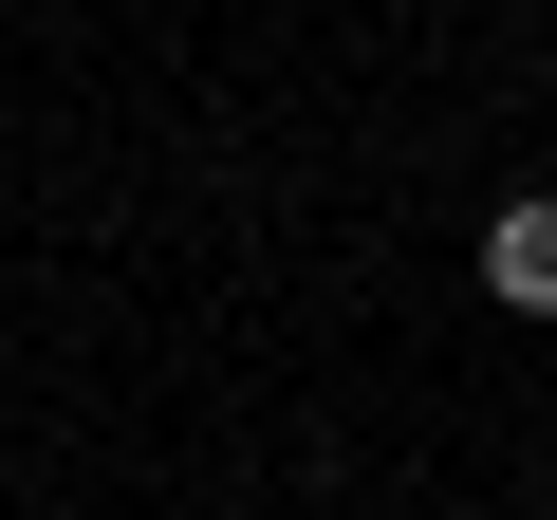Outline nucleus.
I'll list each match as a JSON object with an SVG mask.
<instances>
[{
    "label": "nucleus",
    "instance_id": "nucleus-1",
    "mask_svg": "<svg viewBox=\"0 0 557 520\" xmlns=\"http://www.w3.org/2000/svg\"><path fill=\"white\" fill-rule=\"evenodd\" d=\"M483 298H502V317H557V186H520V205L483 223Z\"/></svg>",
    "mask_w": 557,
    "mask_h": 520
}]
</instances>
